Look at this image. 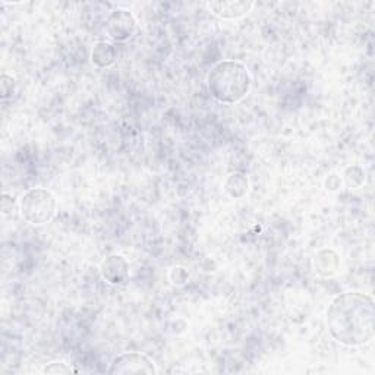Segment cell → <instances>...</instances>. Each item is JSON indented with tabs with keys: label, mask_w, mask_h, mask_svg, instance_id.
Wrapping results in <instances>:
<instances>
[{
	"label": "cell",
	"mask_w": 375,
	"mask_h": 375,
	"mask_svg": "<svg viewBox=\"0 0 375 375\" xmlns=\"http://www.w3.org/2000/svg\"><path fill=\"white\" fill-rule=\"evenodd\" d=\"M331 338L347 347L369 343L375 336V305L367 293L344 292L334 298L326 315Z\"/></svg>",
	"instance_id": "1"
},
{
	"label": "cell",
	"mask_w": 375,
	"mask_h": 375,
	"mask_svg": "<svg viewBox=\"0 0 375 375\" xmlns=\"http://www.w3.org/2000/svg\"><path fill=\"white\" fill-rule=\"evenodd\" d=\"M252 79L244 63L223 60L212 66L207 76L208 91L219 103L236 104L244 100L251 90Z\"/></svg>",
	"instance_id": "2"
},
{
	"label": "cell",
	"mask_w": 375,
	"mask_h": 375,
	"mask_svg": "<svg viewBox=\"0 0 375 375\" xmlns=\"http://www.w3.org/2000/svg\"><path fill=\"white\" fill-rule=\"evenodd\" d=\"M58 201L49 190L33 188L19 199V211L25 222L34 226H42L56 216Z\"/></svg>",
	"instance_id": "3"
},
{
	"label": "cell",
	"mask_w": 375,
	"mask_h": 375,
	"mask_svg": "<svg viewBox=\"0 0 375 375\" xmlns=\"http://www.w3.org/2000/svg\"><path fill=\"white\" fill-rule=\"evenodd\" d=\"M109 374H157V368L153 360L140 352H126L113 359Z\"/></svg>",
	"instance_id": "4"
},
{
	"label": "cell",
	"mask_w": 375,
	"mask_h": 375,
	"mask_svg": "<svg viewBox=\"0 0 375 375\" xmlns=\"http://www.w3.org/2000/svg\"><path fill=\"white\" fill-rule=\"evenodd\" d=\"M138 28V22L133 13L128 9L113 10L106 21V30L115 42L124 43L135 34Z\"/></svg>",
	"instance_id": "5"
},
{
	"label": "cell",
	"mask_w": 375,
	"mask_h": 375,
	"mask_svg": "<svg viewBox=\"0 0 375 375\" xmlns=\"http://www.w3.org/2000/svg\"><path fill=\"white\" fill-rule=\"evenodd\" d=\"M100 274L109 285H124L129 278V262L119 253H112L101 261Z\"/></svg>",
	"instance_id": "6"
},
{
	"label": "cell",
	"mask_w": 375,
	"mask_h": 375,
	"mask_svg": "<svg viewBox=\"0 0 375 375\" xmlns=\"http://www.w3.org/2000/svg\"><path fill=\"white\" fill-rule=\"evenodd\" d=\"M253 5L256 3L248 2V0H219V2H210L208 8L216 17L232 21L248 15Z\"/></svg>",
	"instance_id": "7"
},
{
	"label": "cell",
	"mask_w": 375,
	"mask_h": 375,
	"mask_svg": "<svg viewBox=\"0 0 375 375\" xmlns=\"http://www.w3.org/2000/svg\"><path fill=\"white\" fill-rule=\"evenodd\" d=\"M340 257L334 249H321L315 256V270L321 277H333L339 273Z\"/></svg>",
	"instance_id": "8"
},
{
	"label": "cell",
	"mask_w": 375,
	"mask_h": 375,
	"mask_svg": "<svg viewBox=\"0 0 375 375\" xmlns=\"http://www.w3.org/2000/svg\"><path fill=\"white\" fill-rule=\"evenodd\" d=\"M117 59V51L116 47L112 43L107 42H99L94 44L91 50V63L97 68H110V66L116 62Z\"/></svg>",
	"instance_id": "9"
},
{
	"label": "cell",
	"mask_w": 375,
	"mask_h": 375,
	"mask_svg": "<svg viewBox=\"0 0 375 375\" xmlns=\"http://www.w3.org/2000/svg\"><path fill=\"white\" fill-rule=\"evenodd\" d=\"M248 190H249V181L244 173L235 172L224 182L226 194L235 199L244 198L248 194Z\"/></svg>",
	"instance_id": "10"
},
{
	"label": "cell",
	"mask_w": 375,
	"mask_h": 375,
	"mask_svg": "<svg viewBox=\"0 0 375 375\" xmlns=\"http://www.w3.org/2000/svg\"><path fill=\"white\" fill-rule=\"evenodd\" d=\"M343 179H344V183L349 186L351 190H355V188H359L364 183L365 172L359 166H349L343 173Z\"/></svg>",
	"instance_id": "11"
},
{
	"label": "cell",
	"mask_w": 375,
	"mask_h": 375,
	"mask_svg": "<svg viewBox=\"0 0 375 375\" xmlns=\"http://www.w3.org/2000/svg\"><path fill=\"white\" fill-rule=\"evenodd\" d=\"M169 278L173 285L183 286L186 281L190 280V273H188V270L183 269V267H175V269L170 270Z\"/></svg>",
	"instance_id": "12"
},
{
	"label": "cell",
	"mask_w": 375,
	"mask_h": 375,
	"mask_svg": "<svg viewBox=\"0 0 375 375\" xmlns=\"http://www.w3.org/2000/svg\"><path fill=\"white\" fill-rule=\"evenodd\" d=\"M43 372L44 374H72V372H76V369H74L72 367H69L65 362H51L47 367H44Z\"/></svg>",
	"instance_id": "13"
},
{
	"label": "cell",
	"mask_w": 375,
	"mask_h": 375,
	"mask_svg": "<svg viewBox=\"0 0 375 375\" xmlns=\"http://www.w3.org/2000/svg\"><path fill=\"white\" fill-rule=\"evenodd\" d=\"M342 185V179L338 175H330L326 179V188L328 191H338Z\"/></svg>",
	"instance_id": "14"
},
{
	"label": "cell",
	"mask_w": 375,
	"mask_h": 375,
	"mask_svg": "<svg viewBox=\"0 0 375 375\" xmlns=\"http://www.w3.org/2000/svg\"><path fill=\"white\" fill-rule=\"evenodd\" d=\"M10 81V76L9 75H3L2 76V83H0V85H2V97L6 99L9 94H12V88H13V83L15 81H12L10 84H8Z\"/></svg>",
	"instance_id": "15"
}]
</instances>
